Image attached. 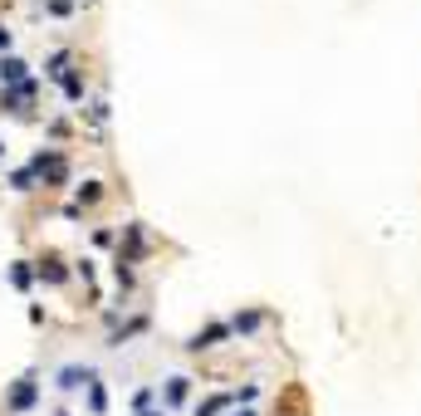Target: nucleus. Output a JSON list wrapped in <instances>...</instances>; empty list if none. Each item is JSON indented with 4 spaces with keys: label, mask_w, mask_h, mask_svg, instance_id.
<instances>
[{
    "label": "nucleus",
    "mask_w": 421,
    "mask_h": 416,
    "mask_svg": "<svg viewBox=\"0 0 421 416\" xmlns=\"http://www.w3.org/2000/svg\"><path fill=\"white\" fill-rule=\"evenodd\" d=\"M30 172H34V177H44V182H54V187H59V182H64V177H69V162H64V157H59V152H39V157H34V162H30Z\"/></svg>",
    "instance_id": "f257e3e1"
},
{
    "label": "nucleus",
    "mask_w": 421,
    "mask_h": 416,
    "mask_svg": "<svg viewBox=\"0 0 421 416\" xmlns=\"http://www.w3.org/2000/svg\"><path fill=\"white\" fill-rule=\"evenodd\" d=\"M34 397H39V382H34V377L25 372V377H20V382L10 387V397H5V407H10V412H30V407H34Z\"/></svg>",
    "instance_id": "f03ea898"
},
{
    "label": "nucleus",
    "mask_w": 421,
    "mask_h": 416,
    "mask_svg": "<svg viewBox=\"0 0 421 416\" xmlns=\"http://www.w3.org/2000/svg\"><path fill=\"white\" fill-rule=\"evenodd\" d=\"M34 275H39V279H49V284H64V279H69V270H64V260H59V255H44V260L34 265Z\"/></svg>",
    "instance_id": "7ed1b4c3"
},
{
    "label": "nucleus",
    "mask_w": 421,
    "mask_h": 416,
    "mask_svg": "<svg viewBox=\"0 0 421 416\" xmlns=\"http://www.w3.org/2000/svg\"><path fill=\"white\" fill-rule=\"evenodd\" d=\"M34 89H39L34 79H25V84H15V89H5V108H15V113H20V108L34 99Z\"/></svg>",
    "instance_id": "20e7f679"
},
{
    "label": "nucleus",
    "mask_w": 421,
    "mask_h": 416,
    "mask_svg": "<svg viewBox=\"0 0 421 416\" xmlns=\"http://www.w3.org/2000/svg\"><path fill=\"white\" fill-rule=\"evenodd\" d=\"M25 69H30V64H25V59H15V54H10V59H0V79H5V84H10V89H15V84H25V79H30V74H25Z\"/></svg>",
    "instance_id": "39448f33"
},
{
    "label": "nucleus",
    "mask_w": 421,
    "mask_h": 416,
    "mask_svg": "<svg viewBox=\"0 0 421 416\" xmlns=\"http://www.w3.org/2000/svg\"><path fill=\"white\" fill-rule=\"evenodd\" d=\"M59 387H64V392H74V387H94V372H89V367H64V372H59Z\"/></svg>",
    "instance_id": "423d86ee"
},
{
    "label": "nucleus",
    "mask_w": 421,
    "mask_h": 416,
    "mask_svg": "<svg viewBox=\"0 0 421 416\" xmlns=\"http://www.w3.org/2000/svg\"><path fill=\"white\" fill-rule=\"evenodd\" d=\"M215 338H225V323H215V328H206V333H196V338H191L187 348H191V353H201V348H210Z\"/></svg>",
    "instance_id": "0eeeda50"
},
{
    "label": "nucleus",
    "mask_w": 421,
    "mask_h": 416,
    "mask_svg": "<svg viewBox=\"0 0 421 416\" xmlns=\"http://www.w3.org/2000/svg\"><path fill=\"white\" fill-rule=\"evenodd\" d=\"M30 279H34V270H30L25 260H15V265H10V284H15V289H30Z\"/></svg>",
    "instance_id": "6e6552de"
},
{
    "label": "nucleus",
    "mask_w": 421,
    "mask_h": 416,
    "mask_svg": "<svg viewBox=\"0 0 421 416\" xmlns=\"http://www.w3.org/2000/svg\"><path fill=\"white\" fill-rule=\"evenodd\" d=\"M187 392H191V377H172V382H167V402H172V407L187 402Z\"/></svg>",
    "instance_id": "1a4fd4ad"
},
{
    "label": "nucleus",
    "mask_w": 421,
    "mask_h": 416,
    "mask_svg": "<svg viewBox=\"0 0 421 416\" xmlns=\"http://www.w3.org/2000/svg\"><path fill=\"white\" fill-rule=\"evenodd\" d=\"M10 187H15V191H30V187H34V172H30V167L10 172Z\"/></svg>",
    "instance_id": "9d476101"
},
{
    "label": "nucleus",
    "mask_w": 421,
    "mask_h": 416,
    "mask_svg": "<svg viewBox=\"0 0 421 416\" xmlns=\"http://www.w3.org/2000/svg\"><path fill=\"white\" fill-rule=\"evenodd\" d=\"M230 402H235V397H225V392H220V397H210L206 407H201V416H215V412H225Z\"/></svg>",
    "instance_id": "9b49d317"
},
{
    "label": "nucleus",
    "mask_w": 421,
    "mask_h": 416,
    "mask_svg": "<svg viewBox=\"0 0 421 416\" xmlns=\"http://www.w3.org/2000/svg\"><path fill=\"white\" fill-rule=\"evenodd\" d=\"M64 94H69V99H84V79H79V74H64Z\"/></svg>",
    "instance_id": "f8f14e48"
},
{
    "label": "nucleus",
    "mask_w": 421,
    "mask_h": 416,
    "mask_svg": "<svg viewBox=\"0 0 421 416\" xmlns=\"http://www.w3.org/2000/svg\"><path fill=\"white\" fill-rule=\"evenodd\" d=\"M103 191H99V182H84V191H79V206H94Z\"/></svg>",
    "instance_id": "ddd939ff"
},
{
    "label": "nucleus",
    "mask_w": 421,
    "mask_h": 416,
    "mask_svg": "<svg viewBox=\"0 0 421 416\" xmlns=\"http://www.w3.org/2000/svg\"><path fill=\"white\" fill-rule=\"evenodd\" d=\"M89 407H94V412H103V407H108V397H103V387H99V382L89 387Z\"/></svg>",
    "instance_id": "4468645a"
},
{
    "label": "nucleus",
    "mask_w": 421,
    "mask_h": 416,
    "mask_svg": "<svg viewBox=\"0 0 421 416\" xmlns=\"http://www.w3.org/2000/svg\"><path fill=\"white\" fill-rule=\"evenodd\" d=\"M255 323H260V313H240V318H235V328H240V333H250Z\"/></svg>",
    "instance_id": "2eb2a0df"
},
{
    "label": "nucleus",
    "mask_w": 421,
    "mask_h": 416,
    "mask_svg": "<svg viewBox=\"0 0 421 416\" xmlns=\"http://www.w3.org/2000/svg\"><path fill=\"white\" fill-rule=\"evenodd\" d=\"M5 44H10V30H5V25H0V49H5Z\"/></svg>",
    "instance_id": "dca6fc26"
},
{
    "label": "nucleus",
    "mask_w": 421,
    "mask_h": 416,
    "mask_svg": "<svg viewBox=\"0 0 421 416\" xmlns=\"http://www.w3.org/2000/svg\"><path fill=\"white\" fill-rule=\"evenodd\" d=\"M142 416H162V412H142Z\"/></svg>",
    "instance_id": "f3484780"
},
{
    "label": "nucleus",
    "mask_w": 421,
    "mask_h": 416,
    "mask_svg": "<svg viewBox=\"0 0 421 416\" xmlns=\"http://www.w3.org/2000/svg\"><path fill=\"white\" fill-rule=\"evenodd\" d=\"M235 416H255V412H235Z\"/></svg>",
    "instance_id": "a211bd4d"
},
{
    "label": "nucleus",
    "mask_w": 421,
    "mask_h": 416,
    "mask_svg": "<svg viewBox=\"0 0 421 416\" xmlns=\"http://www.w3.org/2000/svg\"><path fill=\"white\" fill-rule=\"evenodd\" d=\"M0 152H5V147H0Z\"/></svg>",
    "instance_id": "6ab92c4d"
}]
</instances>
